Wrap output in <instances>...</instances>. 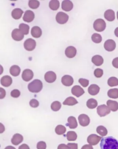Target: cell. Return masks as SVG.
Segmentation results:
<instances>
[{
	"label": "cell",
	"instance_id": "obj_1",
	"mask_svg": "<svg viewBox=\"0 0 118 149\" xmlns=\"http://www.w3.org/2000/svg\"><path fill=\"white\" fill-rule=\"evenodd\" d=\"M100 145L101 149H118V140L112 136L103 138Z\"/></svg>",
	"mask_w": 118,
	"mask_h": 149
},
{
	"label": "cell",
	"instance_id": "obj_2",
	"mask_svg": "<svg viewBox=\"0 0 118 149\" xmlns=\"http://www.w3.org/2000/svg\"><path fill=\"white\" fill-rule=\"evenodd\" d=\"M43 87V83L39 79H35L28 85V90L31 93H38L42 90Z\"/></svg>",
	"mask_w": 118,
	"mask_h": 149
},
{
	"label": "cell",
	"instance_id": "obj_3",
	"mask_svg": "<svg viewBox=\"0 0 118 149\" xmlns=\"http://www.w3.org/2000/svg\"><path fill=\"white\" fill-rule=\"evenodd\" d=\"M93 27L95 31L98 32H102L104 31L106 28V22L102 19H97L94 23Z\"/></svg>",
	"mask_w": 118,
	"mask_h": 149
},
{
	"label": "cell",
	"instance_id": "obj_4",
	"mask_svg": "<svg viewBox=\"0 0 118 149\" xmlns=\"http://www.w3.org/2000/svg\"><path fill=\"white\" fill-rule=\"evenodd\" d=\"M111 110L108 106L102 104L99 106L97 108V113L100 117H104L110 113Z\"/></svg>",
	"mask_w": 118,
	"mask_h": 149
},
{
	"label": "cell",
	"instance_id": "obj_5",
	"mask_svg": "<svg viewBox=\"0 0 118 149\" xmlns=\"http://www.w3.org/2000/svg\"><path fill=\"white\" fill-rule=\"evenodd\" d=\"M69 16L64 12H58L56 16L57 22L60 24H64L68 22Z\"/></svg>",
	"mask_w": 118,
	"mask_h": 149
},
{
	"label": "cell",
	"instance_id": "obj_6",
	"mask_svg": "<svg viewBox=\"0 0 118 149\" xmlns=\"http://www.w3.org/2000/svg\"><path fill=\"white\" fill-rule=\"evenodd\" d=\"M24 47L27 51H32L35 49L36 46V42L32 38H28L24 43Z\"/></svg>",
	"mask_w": 118,
	"mask_h": 149
},
{
	"label": "cell",
	"instance_id": "obj_7",
	"mask_svg": "<svg viewBox=\"0 0 118 149\" xmlns=\"http://www.w3.org/2000/svg\"><path fill=\"white\" fill-rule=\"evenodd\" d=\"M102 138L96 134H92L88 136L87 138L88 143L91 145H96L99 143Z\"/></svg>",
	"mask_w": 118,
	"mask_h": 149
},
{
	"label": "cell",
	"instance_id": "obj_8",
	"mask_svg": "<svg viewBox=\"0 0 118 149\" xmlns=\"http://www.w3.org/2000/svg\"><path fill=\"white\" fill-rule=\"evenodd\" d=\"M12 37L15 41H21L23 39L24 37V35L20 29H15L12 31Z\"/></svg>",
	"mask_w": 118,
	"mask_h": 149
},
{
	"label": "cell",
	"instance_id": "obj_9",
	"mask_svg": "<svg viewBox=\"0 0 118 149\" xmlns=\"http://www.w3.org/2000/svg\"><path fill=\"white\" fill-rule=\"evenodd\" d=\"M78 119L79 123L82 127H86L88 126L90 124V119L87 115L81 114L79 116Z\"/></svg>",
	"mask_w": 118,
	"mask_h": 149
},
{
	"label": "cell",
	"instance_id": "obj_10",
	"mask_svg": "<svg viewBox=\"0 0 118 149\" xmlns=\"http://www.w3.org/2000/svg\"><path fill=\"white\" fill-rule=\"evenodd\" d=\"M33 76H34V74L33 72L30 69H25L22 73V78L25 81H29L30 80L32 79Z\"/></svg>",
	"mask_w": 118,
	"mask_h": 149
},
{
	"label": "cell",
	"instance_id": "obj_11",
	"mask_svg": "<svg viewBox=\"0 0 118 149\" xmlns=\"http://www.w3.org/2000/svg\"><path fill=\"white\" fill-rule=\"evenodd\" d=\"M104 47L105 49L108 51H113L115 49L116 43L113 40H107L104 44Z\"/></svg>",
	"mask_w": 118,
	"mask_h": 149
},
{
	"label": "cell",
	"instance_id": "obj_12",
	"mask_svg": "<svg viewBox=\"0 0 118 149\" xmlns=\"http://www.w3.org/2000/svg\"><path fill=\"white\" fill-rule=\"evenodd\" d=\"M44 79L46 81L52 83L54 82L56 79V75L54 72L49 71L44 75Z\"/></svg>",
	"mask_w": 118,
	"mask_h": 149
},
{
	"label": "cell",
	"instance_id": "obj_13",
	"mask_svg": "<svg viewBox=\"0 0 118 149\" xmlns=\"http://www.w3.org/2000/svg\"><path fill=\"white\" fill-rule=\"evenodd\" d=\"M71 93L77 97H79L85 93V91L80 86L75 85L71 89Z\"/></svg>",
	"mask_w": 118,
	"mask_h": 149
},
{
	"label": "cell",
	"instance_id": "obj_14",
	"mask_svg": "<svg viewBox=\"0 0 118 149\" xmlns=\"http://www.w3.org/2000/svg\"><path fill=\"white\" fill-rule=\"evenodd\" d=\"M73 79L72 77L70 75H64L62 79V83L65 86H71L73 83Z\"/></svg>",
	"mask_w": 118,
	"mask_h": 149
},
{
	"label": "cell",
	"instance_id": "obj_15",
	"mask_svg": "<svg viewBox=\"0 0 118 149\" xmlns=\"http://www.w3.org/2000/svg\"><path fill=\"white\" fill-rule=\"evenodd\" d=\"M1 83L4 87H9L12 84V79L9 75H5L1 78Z\"/></svg>",
	"mask_w": 118,
	"mask_h": 149
},
{
	"label": "cell",
	"instance_id": "obj_16",
	"mask_svg": "<svg viewBox=\"0 0 118 149\" xmlns=\"http://www.w3.org/2000/svg\"><path fill=\"white\" fill-rule=\"evenodd\" d=\"M34 18L35 14L34 12L31 10H27L25 12L23 19L26 22L30 23L33 21Z\"/></svg>",
	"mask_w": 118,
	"mask_h": 149
},
{
	"label": "cell",
	"instance_id": "obj_17",
	"mask_svg": "<svg viewBox=\"0 0 118 149\" xmlns=\"http://www.w3.org/2000/svg\"><path fill=\"white\" fill-rule=\"evenodd\" d=\"M77 50L75 47L69 46L66 49L65 54L68 58H72L75 57L76 54Z\"/></svg>",
	"mask_w": 118,
	"mask_h": 149
},
{
	"label": "cell",
	"instance_id": "obj_18",
	"mask_svg": "<svg viewBox=\"0 0 118 149\" xmlns=\"http://www.w3.org/2000/svg\"><path fill=\"white\" fill-rule=\"evenodd\" d=\"M23 141V137L19 133L15 134L11 139V142L14 145H18Z\"/></svg>",
	"mask_w": 118,
	"mask_h": 149
},
{
	"label": "cell",
	"instance_id": "obj_19",
	"mask_svg": "<svg viewBox=\"0 0 118 149\" xmlns=\"http://www.w3.org/2000/svg\"><path fill=\"white\" fill-rule=\"evenodd\" d=\"M62 9L66 12L70 11L73 9V5L71 1L66 0L63 1L62 3Z\"/></svg>",
	"mask_w": 118,
	"mask_h": 149
},
{
	"label": "cell",
	"instance_id": "obj_20",
	"mask_svg": "<svg viewBox=\"0 0 118 149\" xmlns=\"http://www.w3.org/2000/svg\"><path fill=\"white\" fill-rule=\"evenodd\" d=\"M68 123L66 126L71 129H75L77 127V122L76 119L73 116H70L68 118Z\"/></svg>",
	"mask_w": 118,
	"mask_h": 149
},
{
	"label": "cell",
	"instance_id": "obj_21",
	"mask_svg": "<svg viewBox=\"0 0 118 149\" xmlns=\"http://www.w3.org/2000/svg\"><path fill=\"white\" fill-rule=\"evenodd\" d=\"M104 18L108 21H113L115 20V12L112 9H108L104 12Z\"/></svg>",
	"mask_w": 118,
	"mask_h": 149
},
{
	"label": "cell",
	"instance_id": "obj_22",
	"mask_svg": "<svg viewBox=\"0 0 118 149\" xmlns=\"http://www.w3.org/2000/svg\"><path fill=\"white\" fill-rule=\"evenodd\" d=\"M100 88L98 85L95 84H93L89 86L88 88V93L90 95L92 96H95L99 93Z\"/></svg>",
	"mask_w": 118,
	"mask_h": 149
},
{
	"label": "cell",
	"instance_id": "obj_23",
	"mask_svg": "<svg viewBox=\"0 0 118 149\" xmlns=\"http://www.w3.org/2000/svg\"><path fill=\"white\" fill-rule=\"evenodd\" d=\"M107 106L113 112H116L118 110V102L115 101L108 100L107 102Z\"/></svg>",
	"mask_w": 118,
	"mask_h": 149
},
{
	"label": "cell",
	"instance_id": "obj_24",
	"mask_svg": "<svg viewBox=\"0 0 118 149\" xmlns=\"http://www.w3.org/2000/svg\"><path fill=\"white\" fill-rule=\"evenodd\" d=\"M42 32L40 27L38 26H34L31 31V34L33 37L39 38L42 35Z\"/></svg>",
	"mask_w": 118,
	"mask_h": 149
},
{
	"label": "cell",
	"instance_id": "obj_25",
	"mask_svg": "<svg viewBox=\"0 0 118 149\" xmlns=\"http://www.w3.org/2000/svg\"><path fill=\"white\" fill-rule=\"evenodd\" d=\"M91 61L96 66H100L103 63V60L102 57L99 55H96L92 57Z\"/></svg>",
	"mask_w": 118,
	"mask_h": 149
},
{
	"label": "cell",
	"instance_id": "obj_26",
	"mask_svg": "<svg viewBox=\"0 0 118 149\" xmlns=\"http://www.w3.org/2000/svg\"><path fill=\"white\" fill-rule=\"evenodd\" d=\"M23 11L20 9H14L12 12V16L15 20H18L21 18Z\"/></svg>",
	"mask_w": 118,
	"mask_h": 149
},
{
	"label": "cell",
	"instance_id": "obj_27",
	"mask_svg": "<svg viewBox=\"0 0 118 149\" xmlns=\"http://www.w3.org/2000/svg\"><path fill=\"white\" fill-rule=\"evenodd\" d=\"M20 68L17 65H14L12 66L10 68V73L13 76H18L20 73Z\"/></svg>",
	"mask_w": 118,
	"mask_h": 149
},
{
	"label": "cell",
	"instance_id": "obj_28",
	"mask_svg": "<svg viewBox=\"0 0 118 149\" xmlns=\"http://www.w3.org/2000/svg\"><path fill=\"white\" fill-rule=\"evenodd\" d=\"M78 103L76 99L72 96H70L67 98L64 102H63V105H68V106H73Z\"/></svg>",
	"mask_w": 118,
	"mask_h": 149
},
{
	"label": "cell",
	"instance_id": "obj_29",
	"mask_svg": "<svg viewBox=\"0 0 118 149\" xmlns=\"http://www.w3.org/2000/svg\"><path fill=\"white\" fill-rule=\"evenodd\" d=\"M108 96L111 98H118V89L113 88L110 89L108 92Z\"/></svg>",
	"mask_w": 118,
	"mask_h": 149
},
{
	"label": "cell",
	"instance_id": "obj_30",
	"mask_svg": "<svg viewBox=\"0 0 118 149\" xmlns=\"http://www.w3.org/2000/svg\"><path fill=\"white\" fill-rule=\"evenodd\" d=\"M98 102L97 101L93 98H90L88 99L86 103V105L87 107L90 109H94L96 108L97 106Z\"/></svg>",
	"mask_w": 118,
	"mask_h": 149
},
{
	"label": "cell",
	"instance_id": "obj_31",
	"mask_svg": "<svg viewBox=\"0 0 118 149\" xmlns=\"http://www.w3.org/2000/svg\"><path fill=\"white\" fill-rule=\"evenodd\" d=\"M96 132L102 137L107 135L108 133L107 128L103 126H99L96 128Z\"/></svg>",
	"mask_w": 118,
	"mask_h": 149
},
{
	"label": "cell",
	"instance_id": "obj_32",
	"mask_svg": "<svg viewBox=\"0 0 118 149\" xmlns=\"http://www.w3.org/2000/svg\"><path fill=\"white\" fill-rule=\"evenodd\" d=\"M66 138L69 141H74L77 138V134L73 131H69L66 135Z\"/></svg>",
	"mask_w": 118,
	"mask_h": 149
},
{
	"label": "cell",
	"instance_id": "obj_33",
	"mask_svg": "<svg viewBox=\"0 0 118 149\" xmlns=\"http://www.w3.org/2000/svg\"><path fill=\"white\" fill-rule=\"evenodd\" d=\"M49 8L52 10H57L60 7V3L57 0H52L49 2Z\"/></svg>",
	"mask_w": 118,
	"mask_h": 149
},
{
	"label": "cell",
	"instance_id": "obj_34",
	"mask_svg": "<svg viewBox=\"0 0 118 149\" xmlns=\"http://www.w3.org/2000/svg\"><path fill=\"white\" fill-rule=\"evenodd\" d=\"M19 29L24 35H28L29 32L30 27L28 25L25 24H21L19 26Z\"/></svg>",
	"mask_w": 118,
	"mask_h": 149
},
{
	"label": "cell",
	"instance_id": "obj_35",
	"mask_svg": "<svg viewBox=\"0 0 118 149\" xmlns=\"http://www.w3.org/2000/svg\"><path fill=\"white\" fill-rule=\"evenodd\" d=\"M66 130V128L64 126L62 125H59L56 127L55 132L57 134L60 135H63L65 133Z\"/></svg>",
	"mask_w": 118,
	"mask_h": 149
},
{
	"label": "cell",
	"instance_id": "obj_36",
	"mask_svg": "<svg viewBox=\"0 0 118 149\" xmlns=\"http://www.w3.org/2000/svg\"><path fill=\"white\" fill-rule=\"evenodd\" d=\"M108 84L110 87L118 85V79L115 77H112L108 80Z\"/></svg>",
	"mask_w": 118,
	"mask_h": 149
},
{
	"label": "cell",
	"instance_id": "obj_37",
	"mask_svg": "<svg viewBox=\"0 0 118 149\" xmlns=\"http://www.w3.org/2000/svg\"><path fill=\"white\" fill-rule=\"evenodd\" d=\"M62 107V104L59 101H54L51 105L52 110L54 111H58L60 110Z\"/></svg>",
	"mask_w": 118,
	"mask_h": 149
},
{
	"label": "cell",
	"instance_id": "obj_38",
	"mask_svg": "<svg viewBox=\"0 0 118 149\" xmlns=\"http://www.w3.org/2000/svg\"><path fill=\"white\" fill-rule=\"evenodd\" d=\"M91 39L93 42L96 43H100L102 41V36L98 33H94L92 35Z\"/></svg>",
	"mask_w": 118,
	"mask_h": 149
},
{
	"label": "cell",
	"instance_id": "obj_39",
	"mask_svg": "<svg viewBox=\"0 0 118 149\" xmlns=\"http://www.w3.org/2000/svg\"><path fill=\"white\" fill-rule=\"evenodd\" d=\"M40 3L38 1L36 0H31L29 1V6L31 9H37L39 7Z\"/></svg>",
	"mask_w": 118,
	"mask_h": 149
},
{
	"label": "cell",
	"instance_id": "obj_40",
	"mask_svg": "<svg viewBox=\"0 0 118 149\" xmlns=\"http://www.w3.org/2000/svg\"><path fill=\"white\" fill-rule=\"evenodd\" d=\"M103 74V70L100 68H96L94 71V75L96 78H100L102 76Z\"/></svg>",
	"mask_w": 118,
	"mask_h": 149
},
{
	"label": "cell",
	"instance_id": "obj_41",
	"mask_svg": "<svg viewBox=\"0 0 118 149\" xmlns=\"http://www.w3.org/2000/svg\"><path fill=\"white\" fill-rule=\"evenodd\" d=\"M79 82L81 84V85L83 86L84 87H86L87 86H88L89 84V81L86 79L81 78L79 79Z\"/></svg>",
	"mask_w": 118,
	"mask_h": 149
},
{
	"label": "cell",
	"instance_id": "obj_42",
	"mask_svg": "<svg viewBox=\"0 0 118 149\" xmlns=\"http://www.w3.org/2000/svg\"><path fill=\"white\" fill-rule=\"evenodd\" d=\"M20 95V92L17 89H14L11 91V96L14 98H18Z\"/></svg>",
	"mask_w": 118,
	"mask_h": 149
},
{
	"label": "cell",
	"instance_id": "obj_43",
	"mask_svg": "<svg viewBox=\"0 0 118 149\" xmlns=\"http://www.w3.org/2000/svg\"><path fill=\"white\" fill-rule=\"evenodd\" d=\"M30 105L32 108H37L39 106V103L38 101L35 99H32L30 102Z\"/></svg>",
	"mask_w": 118,
	"mask_h": 149
},
{
	"label": "cell",
	"instance_id": "obj_44",
	"mask_svg": "<svg viewBox=\"0 0 118 149\" xmlns=\"http://www.w3.org/2000/svg\"><path fill=\"white\" fill-rule=\"evenodd\" d=\"M46 144L44 141H40L37 144V149H46Z\"/></svg>",
	"mask_w": 118,
	"mask_h": 149
},
{
	"label": "cell",
	"instance_id": "obj_45",
	"mask_svg": "<svg viewBox=\"0 0 118 149\" xmlns=\"http://www.w3.org/2000/svg\"><path fill=\"white\" fill-rule=\"evenodd\" d=\"M68 145L69 149H78V145L76 143H68Z\"/></svg>",
	"mask_w": 118,
	"mask_h": 149
},
{
	"label": "cell",
	"instance_id": "obj_46",
	"mask_svg": "<svg viewBox=\"0 0 118 149\" xmlns=\"http://www.w3.org/2000/svg\"><path fill=\"white\" fill-rule=\"evenodd\" d=\"M6 96V91L3 88H0V98L3 99Z\"/></svg>",
	"mask_w": 118,
	"mask_h": 149
},
{
	"label": "cell",
	"instance_id": "obj_47",
	"mask_svg": "<svg viewBox=\"0 0 118 149\" xmlns=\"http://www.w3.org/2000/svg\"><path fill=\"white\" fill-rule=\"evenodd\" d=\"M112 65L116 68H118V57L114 58L112 62Z\"/></svg>",
	"mask_w": 118,
	"mask_h": 149
},
{
	"label": "cell",
	"instance_id": "obj_48",
	"mask_svg": "<svg viewBox=\"0 0 118 149\" xmlns=\"http://www.w3.org/2000/svg\"><path fill=\"white\" fill-rule=\"evenodd\" d=\"M69 147L68 146V145L64 144H62L59 145L58 146L57 149H69Z\"/></svg>",
	"mask_w": 118,
	"mask_h": 149
},
{
	"label": "cell",
	"instance_id": "obj_49",
	"mask_svg": "<svg viewBox=\"0 0 118 149\" xmlns=\"http://www.w3.org/2000/svg\"><path fill=\"white\" fill-rule=\"evenodd\" d=\"M81 149H94L93 147L90 144H85L82 147Z\"/></svg>",
	"mask_w": 118,
	"mask_h": 149
},
{
	"label": "cell",
	"instance_id": "obj_50",
	"mask_svg": "<svg viewBox=\"0 0 118 149\" xmlns=\"http://www.w3.org/2000/svg\"><path fill=\"white\" fill-rule=\"evenodd\" d=\"M18 149H30L29 146L27 144H22V145H20Z\"/></svg>",
	"mask_w": 118,
	"mask_h": 149
},
{
	"label": "cell",
	"instance_id": "obj_51",
	"mask_svg": "<svg viewBox=\"0 0 118 149\" xmlns=\"http://www.w3.org/2000/svg\"><path fill=\"white\" fill-rule=\"evenodd\" d=\"M0 124H1V129H0L1 131H0V133H2L5 131V127L3 125L2 123H1Z\"/></svg>",
	"mask_w": 118,
	"mask_h": 149
},
{
	"label": "cell",
	"instance_id": "obj_52",
	"mask_svg": "<svg viewBox=\"0 0 118 149\" xmlns=\"http://www.w3.org/2000/svg\"><path fill=\"white\" fill-rule=\"evenodd\" d=\"M114 34L115 35V36L118 37V27H117V28L115 29Z\"/></svg>",
	"mask_w": 118,
	"mask_h": 149
},
{
	"label": "cell",
	"instance_id": "obj_53",
	"mask_svg": "<svg viewBox=\"0 0 118 149\" xmlns=\"http://www.w3.org/2000/svg\"><path fill=\"white\" fill-rule=\"evenodd\" d=\"M5 149H16V148L12 146H7L5 148Z\"/></svg>",
	"mask_w": 118,
	"mask_h": 149
},
{
	"label": "cell",
	"instance_id": "obj_54",
	"mask_svg": "<svg viewBox=\"0 0 118 149\" xmlns=\"http://www.w3.org/2000/svg\"><path fill=\"white\" fill-rule=\"evenodd\" d=\"M117 19H118V11L117 12Z\"/></svg>",
	"mask_w": 118,
	"mask_h": 149
}]
</instances>
